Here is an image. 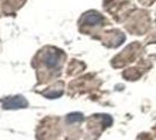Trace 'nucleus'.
I'll return each mask as SVG.
<instances>
[{"mask_svg": "<svg viewBox=\"0 0 156 140\" xmlns=\"http://www.w3.org/2000/svg\"><path fill=\"white\" fill-rule=\"evenodd\" d=\"M28 106V102L23 96H14V97H7L2 100V107L6 110L12 109H25Z\"/></svg>", "mask_w": 156, "mask_h": 140, "instance_id": "f257e3e1", "label": "nucleus"}, {"mask_svg": "<svg viewBox=\"0 0 156 140\" xmlns=\"http://www.w3.org/2000/svg\"><path fill=\"white\" fill-rule=\"evenodd\" d=\"M43 61L49 68H56L59 62V54L55 52H48L43 57Z\"/></svg>", "mask_w": 156, "mask_h": 140, "instance_id": "f03ea898", "label": "nucleus"}, {"mask_svg": "<svg viewBox=\"0 0 156 140\" xmlns=\"http://www.w3.org/2000/svg\"><path fill=\"white\" fill-rule=\"evenodd\" d=\"M103 20V18L99 15V14H87V15H85V22L86 23H89V25H97L99 23L100 21Z\"/></svg>", "mask_w": 156, "mask_h": 140, "instance_id": "7ed1b4c3", "label": "nucleus"}, {"mask_svg": "<svg viewBox=\"0 0 156 140\" xmlns=\"http://www.w3.org/2000/svg\"><path fill=\"white\" fill-rule=\"evenodd\" d=\"M83 119V116L80 113H71L68 116V123H75V121H80Z\"/></svg>", "mask_w": 156, "mask_h": 140, "instance_id": "20e7f679", "label": "nucleus"}]
</instances>
